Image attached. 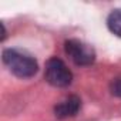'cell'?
<instances>
[{
    "mask_svg": "<svg viewBox=\"0 0 121 121\" xmlns=\"http://www.w3.org/2000/svg\"><path fill=\"white\" fill-rule=\"evenodd\" d=\"M64 51L76 66L86 67V66H91L95 61L94 48L90 44H87V43H84V41H81L78 39L66 40Z\"/></svg>",
    "mask_w": 121,
    "mask_h": 121,
    "instance_id": "3",
    "label": "cell"
},
{
    "mask_svg": "<svg viewBox=\"0 0 121 121\" xmlns=\"http://www.w3.org/2000/svg\"><path fill=\"white\" fill-rule=\"evenodd\" d=\"M110 91H111L112 95L121 98V76L115 77V78L111 81V84H110Z\"/></svg>",
    "mask_w": 121,
    "mask_h": 121,
    "instance_id": "6",
    "label": "cell"
},
{
    "mask_svg": "<svg viewBox=\"0 0 121 121\" xmlns=\"http://www.w3.org/2000/svg\"><path fill=\"white\" fill-rule=\"evenodd\" d=\"M4 66L19 78H31L39 71L36 58L19 48H6L2 54Z\"/></svg>",
    "mask_w": 121,
    "mask_h": 121,
    "instance_id": "1",
    "label": "cell"
},
{
    "mask_svg": "<svg viewBox=\"0 0 121 121\" xmlns=\"http://www.w3.org/2000/svg\"><path fill=\"white\" fill-rule=\"evenodd\" d=\"M107 27L112 34L121 37V9H115L108 14Z\"/></svg>",
    "mask_w": 121,
    "mask_h": 121,
    "instance_id": "5",
    "label": "cell"
},
{
    "mask_svg": "<svg viewBox=\"0 0 121 121\" xmlns=\"http://www.w3.org/2000/svg\"><path fill=\"white\" fill-rule=\"evenodd\" d=\"M44 78L53 87H69L73 81V73L66 66V63L58 57H51L44 70Z\"/></svg>",
    "mask_w": 121,
    "mask_h": 121,
    "instance_id": "2",
    "label": "cell"
},
{
    "mask_svg": "<svg viewBox=\"0 0 121 121\" xmlns=\"http://www.w3.org/2000/svg\"><path fill=\"white\" fill-rule=\"evenodd\" d=\"M81 108V100L77 95H69L64 100H61L54 107V114L57 118L64 120L77 115V112Z\"/></svg>",
    "mask_w": 121,
    "mask_h": 121,
    "instance_id": "4",
    "label": "cell"
}]
</instances>
